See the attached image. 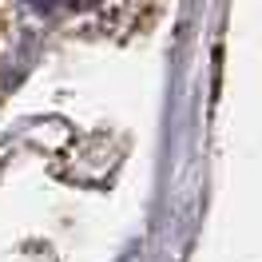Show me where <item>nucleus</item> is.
<instances>
[{
	"mask_svg": "<svg viewBox=\"0 0 262 262\" xmlns=\"http://www.w3.org/2000/svg\"><path fill=\"white\" fill-rule=\"evenodd\" d=\"M28 4H32L36 12H52V8H56V0H28Z\"/></svg>",
	"mask_w": 262,
	"mask_h": 262,
	"instance_id": "obj_1",
	"label": "nucleus"
}]
</instances>
